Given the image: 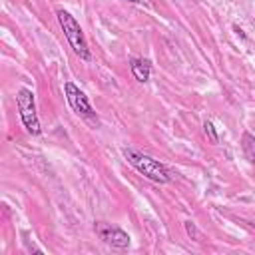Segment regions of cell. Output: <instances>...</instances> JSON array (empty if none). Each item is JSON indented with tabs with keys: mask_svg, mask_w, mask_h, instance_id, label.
I'll use <instances>...</instances> for the list:
<instances>
[{
	"mask_svg": "<svg viewBox=\"0 0 255 255\" xmlns=\"http://www.w3.org/2000/svg\"><path fill=\"white\" fill-rule=\"evenodd\" d=\"M129 68H131V74L137 82H147L149 80V74H151V64L149 60H143V58H131L129 60Z\"/></svg>",
	"mask_w": 255,
	"mask_h": 255,
	"instance_id": "6",
	"label": "cell"
},
{
	"mask_svg": "<svg viewBox=\"0 0 255 255\" xmlns=\"http://www.w3.org/2000/svg\"><path fill=\"white\" fill-rule=\"evenodd\" d=\"M203 131H205V135L209 137L211 143H219V135H217V131H215V126H213L209 120L203 122Z\"/></svg>",
	"mask_w": 255,
	"mask_h": 255,
	"instance_id": "8",
	"label": "cell"
},
{
	"mask_svg": "<svg viewBox=\"0 0 255 255\" xmlns=\"http://www.w3.org/2000/svg\"><path fill=\"white\" fill-rule=\"evenodd\" d=\"M96 233L106 241L110 243L112 247H120V249H126L129 245V235L118 227H112L108 223H98L96 225Z\"/></svg>",
	"mask_w": 255,
	"mask_h": 255,
	"instance_id": "5",
	"label": "cell"
},
{
	"mask_svg": "<svg viewBox=\"0 0 255 255\" xmlns=\"http://www.w3.org/2000/svg\"><path fill=\"white\" fill-rule=\"evenodd\" d=\"M128 2H131V4H139V6H141V4H145V6H147V2H145V0H128Z\"/></svg>",
	"mask_w": 255,
	"mask_h": 255,
	"instance_id": "10",
	"label": "cell"
},
{
	"mask_svg": "<svg viewBox=\"0 0 255 255\" xmlns=\"http://www.w3.org/2000/svg\"><path fill=\"white\" fill-rule=\"evenodd\" d=\"M56 16H58V22H60V26H62V30H64V34H66V38H68L72 50H74L82 60H90L92 56H90L88 40H86V36H84V32H82L80 24L76 22V18H74L70 12L62 10V8L56 10Z\"/></svg>",
	"mask_w": 255,
	"mask_h": 255,
	"instance_id": "2",
	"label": "cell"
},
{
	"mask_svg": "<svg viewBox=\"0 0 255 255\" xmlns=\"http://www.w3.org/2000/svg\"><path fill=\"white\" fill-rule=\"evenodd\" d=\"M241 147H243L247 159L255 165V135H251L249 131H243V135H241Z\"/></svg>",
	"mask_w": 255,
	"mask_h": 255,
	"instance_id": "7",
	"label": "cell"
},
{
	"mask_svg": "<svg viewBox=\"0 0 255 255\" xmlns=\"http://www.w3.org/2000/svg\"><path fill=\"white\" fill-rule=\"evenodd\" d=\"M183 227H185V233H187L193 241H201V233L197 231V227H195V223H193L191 219H187V221L183 223Z\"/></svg>",
	"mask_w": 255,
	"mask_h": 255,
	"instance_id": "9",
	"label": "cell"
},
{
	"mask_svg": "<svg viewBox=\"0 0 255 255\" xmlns=\"http://www.w3.org/2000/svg\"><path fill=\"white\" fill-rule=\"evenodd\" d=\"M64 94H66V100H68V104L72 106V110H74L76 114H80V116H84V118H94V116H96L94 108H92L90 102H88V96H86L74 82H66V84H64Z\"/></svg>",
	"mask_w": 255,
	"mask_h": 255,
	"instance_id": "4",
	"label": "cell"
},
{
	"mask_svg": "<svg viewBox=\"0 0 255 255\" xmlns=\"http://www.w3.org/2000/svg\"><path fill=\"white\" fill-rule=\"evenodd\" d=\"M16 104H18V112H20L22 124L28 129V133L38 135L42 131V128H40V120H38V114H36V100H34L32 90L20 88L18 94H16Z\"/></svg>",
	"mask_w": 255,
	"mask_h": 255,
	"instance_id": "3",
	"label": "cell"
},
{
	"mask_svg": "<svg viewBox=\"0 0 255 255\" xmlns=\"http://www.w3.org/2000/svg\"><path fill=\"white\" fill-rule=\"evenodd\" d=\"M124 157L128 159L129 165H133L141 175H145L147 179L155 181V183H167L171 181V175L167 171V167L163 163H159L157 159L141 153V151H135V149H124Z\"/></svg>",
	"mask_w": 255,
	"mask_h": 255,
	"instance_id": "1",
	"label": "cell"
}]
</instances>
